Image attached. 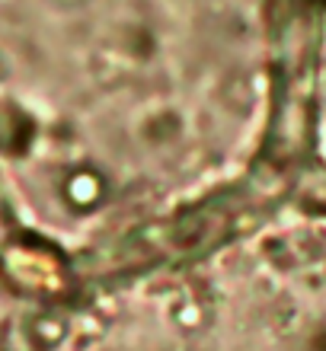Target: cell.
I'll return each instance as SVG.
<instances>
[{
	"label": "cell",
	"mask_w": 326,
	"mask_h": 351,
	"mask_svg": "<svg viewBox=\"0 0 326 351\" xmlns=\"http://www.w3.org/2000/svg\"><path fill=\"white\" fill-rule=\"evenodd\" d=\"M307 131L310 150L326 176V0H310V64H307Z\"/></svg>",
	"instance_id": "2"
},
{
	"label": "cell",
	"mask_w": 326,
	"mask_h": 351,
	"mask_svg": "<svg viewBox=\"0 0 326 351\" xmlns=\"http://www.w3.org/2000/svg\"><path fill=\"white\" fill-rule=\"evenodd\" d=\"M51 351H326V208L279 211L183 271L112 287Z\"/></svg>",
	"instance_id": "1"
},
{
	"label": "cell",
	"mask_w": 326,
	"mask_h": 351,
	"mask_svg": "<svg viewBox=\"0 0 326 351\" xmlns=\"http://www.w3.org/2000/svg\"><path fill=\"white\" fill-rule=\"evenodd\" d=\"M3 332H7V300H3V287H0V351H3Z\"/></svg>",
	"instance_id": "3"
}]
</instances>
